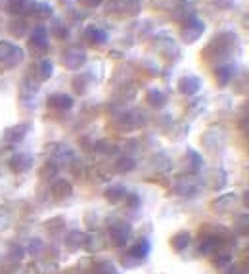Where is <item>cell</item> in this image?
<instances>
[{
	"label": "cell",
	"instance_id": "9a60e30c",
	"mask_svg": "<svg viewBox=\"0 0 249 274\" xmlns=\"http://www.w3.org/2000/svg\"><path fill=\"white\" fill-rule=\"evenodd\" d=\"M8 27L14 37H23V35H25V29H27V23H25V19L23 18H16L10 21Z\"/></svg>",
	"mask_w": 249,
	"mask_h": 274
},
{
	"label": "cell",
	"instance_id": "ac0fdd59",
	"mask_svg": "<svg viewBox=\"0 0 249 274\" xmlns=\"http://www.w3.org/2000/svg\"><path fill=\"white\" fill-rule=\"evenodd\" d=\"M56 165L54 163H46L42 169H40V179L42 180H54V177H56Z\"/></svg>",
	"mask_w": 249,
	"mask_h": 274
},
{
	"label": "cell",
	"instance_id": "484cf974",
	"mask_svg": "<svg viewBox=\"0 0 249 274\" xmlns=\"http://www.w3.org/2000/svg\"><path fill=\"white\" fill-rule=\"evenodd\" d=\"M230 259H232V257H230V253H228V251H226V253H222V255L217 257V261H215V265H217V266H224V265H228V263H230Z\"/></svg>",
	"mask_w": 249,
	"mask_h": 274
},
{
	"label": "cell",
	"instance_id": "8fae6325",
	"mask_svg": "<svg viewBox=\"0 0 249 274\" xmlns=\"http://www.w3.org/2000/svg\"><path fill=\"white\" fill-rule=\"evenodd\" d=\"M192 242V234L190 232H178V234H174L171 240V246L174 251H184L186 247L190 246Z\"/></svg>",
	"mask_w": 249,
	"mask_h": 274
},
{
	"label": "cell",
	"instance_id": "5bb4252c",
	"mask_svg": "<svg viewBox=\"0 0 249 274\" xmlns=\"http://www.w3.org/2000/svg\"><path fill=\"white\" fill-rule=\"evenodd\" d=\"M236 203H238L236 196H234V194H230V196H222V198L217 199V201L213 203V207L219 209V211H228V209H232Z\"/></svg>",
	"mask_w": 249,
	"mask_h": 274
},
{
	"label": "cell",
	"instance_id": "52a82bcc",
	"mask_svg": "<svg viewBox=\"0 0 249 274\" xmlns=\"http://www.w3.org/2000/svg\"><path fill=\"white\" fill-rule=\"evenodd\" d=\"M71 192H73V186L67 182V180L64 179H59L56 180L54 184H52V196L57 199H66L71 196Z\"/></svg>",
	"mask_w": 249,
	"mask_h": 274
},
{
	"label": "cell",
	"instance_id": "603a6c76",
	"mask_svg": "<svg viewBox=\"0 0 249 274\" xmlns=\"http://www.w3.org/2000/svg\"><path fill=\"white\" fill-rule=\"evenodd\" d=\"M117 167H119V171H131L134 167V161L131 157H123V159L117 163Z\"/></svg>",
	"mask_w": 249,
	"mask_h": 274
},
{
	"label": "cell",
	"instance_id": "8992f818",
	"mask_svg": "<svg viewBox=\"0 0 249 274\" xmlns=\"http://www.w3.org/2000/svg\"><path fill=\"white\" fill-rule=\"evenodd\" d=\"M29 123H19V125H14V127H10L6 129V140L8 142H19L25 138V134L29 133Z\"/></svg>",
	"mask_w": 249,
	"mask_h": 274
},
{
	"label": "cell",
	"instance_id": "5b68a950",
	"mask_svg": "<svg viewBox=\"0 0 249 274\" xmlns=\"http://www.w3.org/2000/svg\"><path fill=\"white\" fill-rule=\"evenodd\" d=\"M10 167H12V171H16V173L29 171L33 167V157H31V153H25V151L14 153V155L10 157Z\"/></svg>",
	"mask_w": 249,
	"mask_h": 274
},
{
	"label": "cell",
	"instance_id": "2e32d148",
	"mask_svg": "<svg viewBox=\"0 0 249 274\" xmlns=\"http://www.w3.org/2000/svg\"><path fill=\"white\" fill-rule=\"evenodd\" d=\"M198 88H200V81L196 77H186L180 81V90L184 94H194Z\"/></svg>",
	"mask_w": 249,
	"mask_h": 274
},
{
	"label": "cell",
	"instance_id": "ba28073f",
	"mask_svg": "<svg viewBox=\"0 0 249 274\" xmlns=\"http://www.w3.org/2000/svg\"><path fill=\"white\" fill-rule=\"evenodd\" d=\"M83 62H85V54L79 52V50H67L66 54H64V64H66L69 69L81 67L83 66Z\"/></svg>",
	"mask_w": 249,
	"mask_h": 274
},
{
	"label": "cell",
	"instance_id": "4dcf8cb0",
	"mask_svg": "<svg viewBox=\"0 0 249 274\" xmlns=\"http://www.w3.org/2000/svg\"><path fill=\"white\" fill-rule=\"evenodd\" d=\"M247 234H249V228H247Z\"/></svg>",
	"mask_w": 249,
	"mask_h": 274
},
{
	"label": "cell",
	"instance_id": "30bf717a",
	"mask_svg": "<svg viewBox=\"0 0 249 274\" xmlns=\"http://www.w3.org/2000/svg\"><path fill=\"white\" fill-rule=\"evenodd\" d=\"M150 249H152L150 242H148L146 238H140V240L131 247V255H133L134 259H146L148 253H150Z\"/></svg>",
	"mask_w": 249,
	"mask_h": 274
},
{
	"label": "cell",
	"instance_id": "f1b7e54d",
	"mask_svg": "<svg viewBox=\"0 0 249 274\" xmlns=\"http://www.w3.org/2000/svg\"><path fill=\"white\" fill-rule=\"evenodd\" d=\"M83 2H85V4H88V6H96L100 0H83Z\"/></svg>",
	"mask_w": 249,
	"mask_h": 274
},
{
	"label": "cell",
	"instance_id": "6da1fadb",
	"mask_svg": "<svg viewBox=\"0 0 249 274\" xmlns=\"http://www.w3.org/2000/svg\"><path fill=\"white\" fill-rule=\"evenodd\" d=\"M25 60L23 48L8 42V40H0V64L6 67H16Z\"/></svg>",
	"mask_w": 249,
	"mask_h": 274
},
{
	"label": "cell",
	"instance_id": "ffe728a7",
	"mask_svg": "<svg viewBox=\"0 0 249 274\" xmlns=\"http://www.w3.org/2000/svg\"><path fill=\"white\" fill-rule=\"evenodd\" d=\"M35 14H37L38 18L46 19L52 16V8L48 6V4H44V2H37V6H35Z\"/></svg>",
	"mask_w": 249,
	"mask_h": 274
},
{
	"label": "cell",
	"instance_id": "f546056e",
	"mask_svg": "<svg viewBox=\"0 0 249 274\" xmlns=\"http://www.w3.org/2000/svg\"><path fill=\"white\" fill-rule=\"evenodd\" d=\"M243 203H245V205L249 207V190L245 192V194H243Z\"/></svg>",
	"mask_w": 249,
	"mask_h": 274
},
{
	"label": "cell",
	"instance_id": "d4e9b609",
	"mask_svg": "<svg viewBox=\"0 0 249 274\" xmlns=\"http://www.w3.org/2000/svg\"><path fill=\"white\" fill-rule=\"evenodd\" d=\"M236 227H238L239 230H245V232H247V228H249V215H243V217H239L238 221H236Z\"/></svg>",
	"mask_w": 249,
	"mask_h": 274
},
{
	"label": "cell",
	"instance_id": "3957f363",
	"mask_svg": "<svg viewBox=\"0 0 249 274\" xmlns=\"http://www.w3.org/2000/svg\"><path fill=\"white\" fill-rule=\"evenodd\" d=\"M131 232H133V228H131V225H129V223H125V221H117V223H115V225H111V228H109L111 240H113V244L117 247L125 246V244L129 242Z\"/></svg>",
	"mask_w": 249,
	"mask_h": 274
},
{
	"label": "cell",
	"instance_id": "83f0119b",
	"mask_svg": "<svg viewBox=\"0 0 249 274\" xmlns=\"http://www.w3.org/2000/svg\"><path fill=\"white\" fill-rule=\"evenodd\" d=\"M21 253H23V249H19V247H14V249H12V257H14V261H18Z\"/></svg>",
	"mask_w": 249,
	"mask_h": 274
},
{
	"label": "cell",
	"instance_id": "4316f807",
	"mask_svg": "<svg viewBox=\"0 0 249 274\" xmlns=\"http://www.w3.org/2000/svg\"><path fill=\"white\" fill-rule=\"evenodd\" d=\"M52 33H54V35H56L57 38H64V37H66V33H64V27H61V25H57L56 29H52Z\"/></svg>",
	"mask_w": 249,
	"mask_h": 274
},
{
	"label": "cell",
	"instance_id": "277c9868",
	"mask_svg": "<svg viewBox=\"0 0 249 274\" xmlns=\"http://www.w3.org/2000/svg\"><path fill=\"white\" fill-rule=\"evenodd\" d=\"M29 46L33 52H46L48 50V35L44 27H37L33 31V35L29 37Z\"/></svg>",
	"mask_w": 249,
	"mask_h": 274
},
{
	"label": "cell",
	"instance_id": "9c48e42d",
	"mask_svg": "<svg viewBox=\"0 0 249 274\" xmlns=\"http://www.w3.org/2000/svg\"><path fill=\"white\" fill-rule=\"evenodd\" d=\"M48 105L52 109H69L73 105V100L67 94H52L48 98Z\"/></svg>",
	"mask_w": 249,
	"mask_h": 274
},
{
	"label": "cell",
	"instance_id": "e0dca14e",
	"mask_svg": "<svg viewBox=\"0 0 249 274\" xmlns=\"http://www.w3.org/2000/svg\"><path fill=\"white\" fill-rule=\"evenodd\" d=\"M52 71H54V66H52V62H50V60H40V62H38L37 73H38V77H40L42 81L50 79Z\"/></svg>",
	"mask_w": 249,
	"mask_h": 274
},
{
	"label": "cell",
	"instance_id": "7c38bea8",
	"mask_svg": "<svg viewBox=\"0 0 249 274\" xmlns=\"http://www.w3.org/2000/svg\"><path fill=\"white\" fill-rule=\"evenodd\" d=\"M125 194H127V190L121 184H115V186H109L105 190V199L111 201V203H117V201H121L125 198Z\"/></svg>",
	"mask_w": 249,
	"mask_h": 274
},
{
	"label": "cell",
	"instance_id": "4fadbf2b",
	"mask_svg": "<svg viewBox=\"0 0 249 274\" xmlns=\"http://www.w3.org/2000/svg\"><path fill=\"white\" fill-rule=\"evenodd\" d=\"M86 234L85 232H79V230H75V232H69L66 238V244L69 247H81L86 244Z\"/></svg>",
	"mask_w": 249,
	"mask_h": 274
},
{
	"label": "cell",
	"instance_id": "44dd1931",
	"mask_svg": "<svg viewBox=\"0 0 249 274\" xmlns=\"http://www.w3.org/2000/svg\"><path fill=\"white\" fill-rule=\"evenodd\" d=\"M86 38L90 40V42H102V40H105V35L102 33V31H98V29H88L86 31Z\"/></svg>",
	"mask_w": 249,
	"mask_h": 274
},
{
	"label": "cell",
	"instance_id": "cb8c5ba5",
	"mask_svg": "<svg viewBox=\"0 0 249 274\" xmlns=\"http://www.w3.org/2000/svg\"><path fill=\"white\" fill-rule=\"evenodd\" d=\"M127 203H129V207H140V203H142V201H140V196H138V194H129V196H127Z\"/></svg>",
	"mask_w": 249,
	"mask_h": 274
},
{
	"label": "cell",
	"instance_id": "7402d4cb",
	"mask_svg": "<svg viewBox=\"0 0 249 274\" xmlns=\"http://www.w3.org/2000/svg\"><path fill=\"white\" fill-rule=\"evenodd\" d=\"M148 100H150L153 105H159V104H163V102H165V96H163L159 90H152V92H150V96H148Z\"/></svg>",
	"mask_w": 249,
	"mask_h": 274
},
{
	"label": "cell",
	"instance_id": "7a4b0ae2",
	"mask_svg": "<svg viewBox=\"0 0 249 274\" xmlns=\"http://www.w3.org/2000/svg\"><path fill=\"white\" fill-rule=\"evenodd\" d=\"M35 6H37V0H8L6 10L12 16H29V14H35Z\"/></svg>",
	"mask_w": 249,
	"mask_h": 274
},
{
	"label": "cell",
	"instance_id": "d6986e66",
	"mask_svg": "<svg viewBox=\"0 0 249 274\" xmlns=\"http://www.w3.org/2000/svg\"><path fill=\"white\" fill-rule=\"evenodd\" d=\"M42 240L40 238H33V240H29V246H27V253L31 255H38L40 251H42Z\"/></svg>",
	"mask_w": 249,
	"mask_h": 274
}]
</instances>
